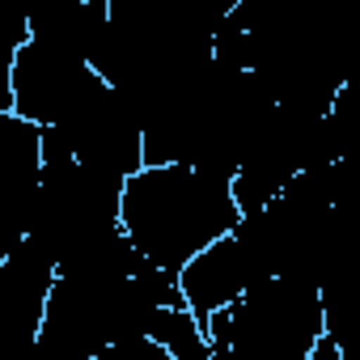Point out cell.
I'll use <instances>...</instances> for the list:
<instances>
[{"label":"cell","instance_id":"obj_3","mask_svg":"<svg viewBox=\"0 0 360 360\" xmlns=\"http://www.w3.org/2000/svg\"><path fill=\"white\" fill-rule=\"evenodd\" d=\"M259 280H267V267L259 263V255L250 250V242L238 233V225L208 242L187 267H178V288H183V301L208 322L217 309L233 305L242 292H250Z\"/></svg>","mask_w":360,"mask_h":360},{"label":"cell","instance_id":"obj_1","mask_svg":"<svg viewBox=\"0 0 360 360\" xmlns=\"http://www.w3.org/2000/svg\"><path fill=\"white\" fill-rule=\"evenodd\" d=\"M123 233L157 267H187L208 242L242 221L233 178L195 161L144 165L123 183Z\"/></svg>","mask_w":360,"mask_h":360},{"label":"cell","instance_id":"obj_2","mask_svg":"<svg viewBox=\"0 0 360 360\" xmlns=\"http://www.w3.org/2000/svg\"><path fill=\"white\" fill-rule=\"evenodd\" d=\"M212 360H314L326 335L322 292L301 276H267L208 318Z\"/></svg>","mask_w":360,"mask_h":360}]
</instances>
